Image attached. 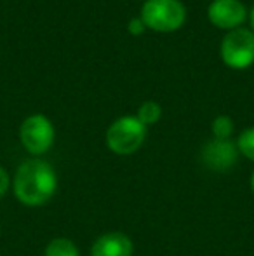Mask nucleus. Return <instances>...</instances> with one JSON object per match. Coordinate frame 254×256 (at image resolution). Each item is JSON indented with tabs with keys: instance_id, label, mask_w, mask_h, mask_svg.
Returning <instances> with one entry per match:
<instances>
[{
	"instance_id": "nucleus-16",
	"label": "nucleus",
	"mask_w": 254,
	"mask_h": 256,
	"mask_svg": "<svg viewBox=\"0 0 254 256\" xmlns=\"http://www.w3.org/2000/svg\"><path fill=\"white\" fill-rule=\"evenodd\" d=\"M249 186H251V190H253V194H254V171H253L251 178H249Z\"/></svg>"
},
{
	"instance_id": "nucleus-7",
	"label": "nucleus",
	"mask_w": 254,
	"mask_h": 256,
	"mask_svg": "<svg viewBox=\"0 0 254 256\" xmlns=\"http://www.w3.org/2000/svg\"><path fill=\"white\" fill-rule=\"evenodd\" d=\"M207 20L220 30L232 32L248 20V9L241 0H213L207 7Z\"/></svg>"
},
{
	"instance_id": "nucleus-5",
	"label": "nucleus",
	"mask_w": 254,
	"mask_h": 256,
	"mask_svg": "<svg viewBox=\"0 0 254 256\" xmlns=\"http://www.w3.org/2000/svg\"><path fill=\"white\" fill-rule=\"evenodd\" d=\"M220 58L232 70H248L254 64V32L235 28L228 32L220 44Z\"/></svg>"
},
{
	"instance_id": "nucleus-2",
	"label": "nucleus",
	"mask_w": 254,
	"mask_h": 256,
	"mask_svg": "<svg viewBox=\"0 0 254 256\" xmlns=\"http://www.w3.org/2000/svg\"><path fill=\"white\" fill-rule=\"evenodd\" d=\"M148 128L139 122L136 115H122L115 118L106 129V146L115 155H132L143 146Z\"/></svg>"
},
{
	"instance_id": "nucleus-6",
	"label": "nucleus",
	"mask_w": 254,
	"mask_h": 256,
	"mask_svg": "<svg viewBox=\"0 0 254 256\" xmlns=\"http://www.w3.org/2000/svg\"><path fill=\"white\" fill-rule=\"evenodd\" d=\"M239 148L234 140H209L200 150L204 166L214 172H228L239 160Z\"/></svg>"
},
{
	"instance_id": "nucleus-17",
	"label": "nucleus",
	"mask_w": 254,
	"mask_h": 256,
	"mask_svg": "<svg viewBox=\"0 0 254 256\" xmlns=\"http://www.w3.org/2000/svg\"><path fill=\"white\" fill-rule=\"evenodd\" d=\"M145 2H146V0H145Z\"/></svg>"
},
{
	"instance_id": "nucleus-12",
	"label": "nucleus",
	"mask_w": 254,
	"mask_h": 256,
	"mask_svg": "<svg viewBox=\"0 0 254 256\" xmlns=\"http://www.w3.org/2000/svg\"><path fill=\"white\" fill-rule=\"evenodd\" d=\"M235 143H237L239 154L248 158V160L254 162V126L253 128H246L244 131L239 134Z\"/></svg>"
},
{
	"instance_id": "nucleus-3",
	"label": "nucleus",
	"mask_w": 254,
	"mask_h": 256,
	"mask_svg": "<svg viewBox=\"0 0 254 256\" xmlns=\"http://www.w3.org/2000/svg\"><path fill=\"white\" fill-rule=\"evenodd\" d=\"M139 18L148 30L173 34L187 21V7L180 0H146Z\"/></svg>"
},
{
	"instance_id": "nucleus-8",
	"label": "nucleus",
	"mask_w": 254,
	"mask_h": 256,
	"mask_svg": "<svg viewBox=\"0 0 254 256\" xmlns=\"http://www.w3.org/2000/svg\"><path fill=\"white\" fill-rule=\"evenodd\" d=\"M134 244L122 232H106L99 236L91 246V256H132Z\"/></svg>"
},
{
	"instance_id": "nucleus-15",
	"label": "nucleus",
	"mask_w": 254,
	"mask_h": 256,
	"mask_svg": "<svg viewBox=\"0 0 254 256\" xmlns=\"http://www.w3.org/2000/svg\"><path fill=\"white\" fill-rule=\"evenodd\" d=\"M249 23H251V30L254 32V7H253L251 14H249Z\"/></svg>"
},
{
	"instance_id": "nucleus-9",
	"label": "nucleus",
	"mask_w": 254,
	"mask_h": 256,
	"mask_svg": "<svg viewBox=\"0 0 254 256\" xmlns=\"http://www.w3.org/2000/svg\"><path fill=\"white\" fill-rule=\"evenodd\" d=\"M44 256H80V251L68 237H54L45 246Z\"/></svg>"
},
{
	"instance_id": "nucleus-14",
	"label": "nucleus",
	"mask_w": 254,
	"mask_h": 256,
	"mask_svg": "<svg viewBox=\"0 0 254 256\" xmlns=\"http://www.w3.org/2000/svg\"><path fill=\"white\" fill-rule=\"evenodd\" d=\"M146 30V26H145V23L141 21V18H132L131 21H129V24H127V32L131 35H134V37H138V35H141L143 32Z\"/></svg>"
},
{
	"instance_id": "nucleus-4",
	"label": "nucleus",
	"mask_w": 254,
	"mask_h": 256,
	"mask_svg": "<svg viewBox=\"0 0 254 256\" xmlns=\"http://www.w3.org/2000/svg\"><path fill=\"white\" fill-rule=\"evenodd\" d=\"M56 140L54 124L44 114L28 115L19 126V142L33 157H42L52 148Z\"/></svg>"
},
{
	"instance_id": "nucleus-10",
	"label": "nucleus",
	"mask_w": 254,
	"mask_h": 256,
	"mask_svg": "<svg viewBox=\"0 0 254 256\" xmlns=\"http://www.w3.org/2000/svg\"><path fill=\"white\" fill-rule=\"evenodd\" d=\"M136 117L139 118L141 124H145L146 128H150V126L157 124V122L160 120V117H162V106H160L157 102H152V100L143 102L138 106Z\"/></svg>"
},
{
	"instance_id": "nucleus-1",
	"label": "nucleus",
	"mask_w": 254,
	"mask_h": 256,
	"mask_svg": "<svg viewBox=\"0 0 254 256\" xmlns=\"http://www.w3.org/2000/svg\"><path fill=\"white\" fill-rule=\"evenodd\" d=\"M10 186L17 202L28 208H40L58 192V172L45 158L31 157L17 166Z\"/></svg>"
},
{
	"instance_id": "nucleus-11",
	"label": "nucleus",
	"mask_w": 254,
	"mask_h": 256,
	"mask_svg": "<svg viewBox=\"0 0 254 256\" xmlns=\"http://www.w3.org/2000/svg\"><path fill=\"white\" fill-rule=\"evenodd\" d=\"M234 118L230 115H218L211 124V131H213V138L216 140H232L234 134Z\"/></svg>"
},
{
	"instance_id": "nucleus-13",
	"label": "nucleus",
	"mask_w": 254,
	"mask_h": 256,
	"mask_svg": "<svg viewBox=\"0 0 254 256\" xmlns=\"http://www.w3.org/2000/svg\"><path fill=\"white\" fill-rule=\"evenodd\" d=\"M10 185H12V180H10L9 172H7L5 168H2V166H0V199L5 196L7 190L10 188Z\"/></svg>"
}]
</instances>
